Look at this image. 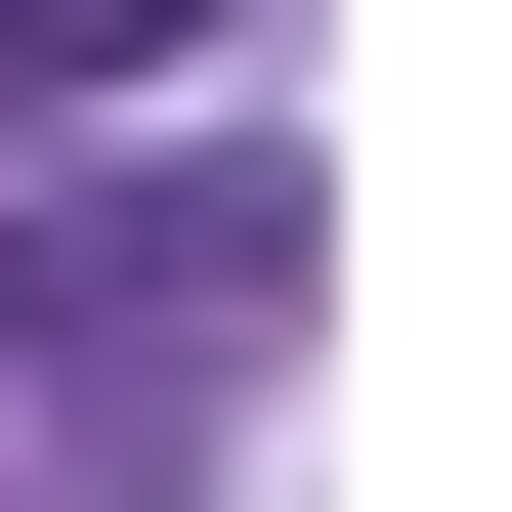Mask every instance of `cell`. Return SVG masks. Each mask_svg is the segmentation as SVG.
I'll return each mask as SVG.
<instances>
[{
    "label": "cell",
    "instance_id": "obj_1",
    "mask_svg": "<svg viewBox=\"0 0 512 512\" xmlns=\"http://www.w3.org/2000/svg\"><path fill=\"white\" fill-rule=\"evenodd\" d=\"M128 43H171V0H0V128H43V86H128Z\"/></svg>",
    "mask_w": 512,
    "mask_h": 512
}]
</instances>
